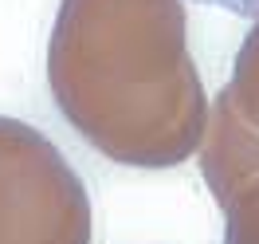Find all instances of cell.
Instances as JSON below:
<instances>
[{"label":"cell","mask_w":259,"mask_h":244,"mask_svg":"<svg viewBox=\"0 0 259 244\" xmlns=\"http://www.w3.org/2000/svg\"><path fill=\"white\" fill-rule=\"evenodd\" d=\"M48 87L67 126L114 165L173 169L208 134L185 0H59Z\"/></svg>","instance_id":"obj_1"},{"label":"cell","mask_w":259,"mask_h":244,"mask_svg":"<svg viewBox=\"0 0 259 244\" xmlns=\"http://www.w3.org/2000/svg\"><path fill=\"white\" fill-rule=\"evenodd\" d=\"M196 4H216L232 16H243V20H259V0H196Z\"/></svg>","instance_id":"obj_5"},{"label":"cell","mask_w":259,"mask_h":244,"mask_svg":"<svg viewBox=\"0 0 259 244\" xmlns=\"http://www.w3.org/2000/svg\"><path fill=\"white\" fill-rule=\"evenodd\" d=\"M220 205L228 217L224 244H259V158Z\"/></svg>","instance_id":"obj_3"},{"label":"cell","mask_w":259,"mask_h":244,"mask_svg":"<svg viewBox=\"0 0 259 244\" xmlns=\"http://www.w3.org/2000/svg\"><path fill=\"white\" fill-rule=\"evenodd\" d=\"M228 91L240 102V111L259 126V20H255V28L243 36V48L236 55V71H232Z\"/></svg>","instance_id":"obj_4"},{"label":"cell","mask_w":259,"mask_h":244,"mask_svg":"<svg viewBox=\"0 0 259 244\" xmlns=\"http://www.w3.org/2000/svg\"><path fill=\"white\" fill-rule=\"evenodd\" d=\"M82 178L35 126L0 114V244H91Z\"/></svg>","instance_id":"obj_2"}]
</instances>
